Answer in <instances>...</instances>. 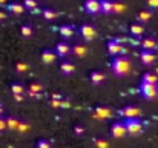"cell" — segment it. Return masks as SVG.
I'll list each match as a JSON object with an SVG mask.
<instances>
[{"mask_svg": "<svg viewBox=\"0 0 158 148\" xmlns=\"http://www.w3.org/2000/svg\"><path fill=\"white\" fill-rule=\"evenodd\" d=\"M72 52H74L77 57H85V56L88 54V48H86L85 45H81V43H75L74 48H72Z\"/></svg>", "mask_w": 158, "mask_h": 148, "instance_id": "obj_14", "label": "cell"}, {"mask_svg": "<svg viewBox=\"0 0 158 148\" xmlns=\"http://www.w3.org/2000/svg\"><path fill=\"white\" fill-rule=\"evenodd\" d=\"M80 34H81V37H83L85 40H88V42H91V40H94V39L97 37L95 28H94L92 25H88V23H85V25L80 26Z\"/></svg>", "mask_w": 158, "mask_h": 148, "instance_id": "obj_6", "label": "cell"}, {"mask_svg": "<svg viewBox=\"0 0 158 148\" xmlns=\"http://www.w3.org/2000/svg\"><path fill=\"white\" fill-rule=\"evenodd\" d=\"M71 47L68 45V43H64V42H60V43H57V47H55V52H57V56H60V57H66L69 52H71Z\"/></svg>", "mask_w": 158, "mask_h": 148, "instance_id": "obj_11", "label": "cell"}, {"mask_svg": "<svg viewBox=\"0 0 158 148\" xmlns=\"http://www.w3.org/2000/svg\"><path fill=\"white\" fill-rule=\"evenodd\" d=\"M28 96H29V97H32V99L42 97V96H40V93H34V91H29V90H28Z\"/></svg>", "mask_w": 158, "mask_h": 148, "instance_id": "obj_37", "label": "cell"}, {"mask_svg": "<svg viewBox=\"0 0 158 148\" xmlns=\"http://www.w3.org/2000/svg\"><path fill=\"white\" fill-rule=\"evenodd\" d=\"M55 59H57V52H54L51 49H45V51L42 52V60H43V63H46V65L54 63Z\"/></svg>", "mask_w": 158, "mask_h": 148, "instance_id": "obj_10", "label": "cell"}, {"mask_svg": "<svg viewBox=\"0 0 158 148\" xmlns=\"http://www.w3.org/2000/svg\"><path fill=\"white\" fill-rule=\"evenodd\" d=\"M8 9L14 14H23L25 12V5H20V3H11L8 6Z\"/></svg>", "mask_w": 158, "mask_h": 148, "instance_id": "obj_21", "label": "cell"}, {"mask_svg": "<svg viewBox=\"0 0 158 148\" xmlns=\"http://www.w3.org/2000/svg\"><path fill=\"white\" fill-rule=\"evenodd\" d=\"M137 19H138V22L146 23V22H149V20L152 19V12H151V11H140Z\"/></svg>", "mask_w": 158, "mask_h": 148, "instance_id": "obj_22", "label": "cell"}, {"mask_svg": "<svg viewBox=\"0 0 158 148\" xmlns=\"http://www.w3.org/2000/svg\"><path fill=\"white\" fill-rule=\"evenodd\" d=\"M132 70V62L127 57H115L112 60V71L117 77H123L129 74Z\"/></svg>", "mask_w": 158, "mask_h": 148, "instance_id": "obj_1", "label": "cell"}, {"mask_svg": "<svg viewBox=\"0 0 158 148\" xmlns=\"http://www.w3.org/2000/svg\"><path fill=\"white\" fill-rule=\"evenodd\" d=\"M95 145H97V148H109V144L105 139H95Z\"/></svg>", "mask_w": 158, "mask_h": 148, "instance_id": "obj_32", "label": "cell"}, {"mask_svg": "<svg viewBox=\"0 0 158 148\" xmlns=\"http://www.w3.org/2000/svg\"><path fill=\"white\" fill-rule=\"evenodd\" d=\"M141 47H143V49H149V51H152V49L157 48V42H155L154 39L148 37V39H143V42H141Z\"/></svg>", "mask_w": 158, "mask_h": 148, "instance_id": "obj_20", "label": "cell"}, {"mask_svg": "<svg viewBox=\"0 0 158 148\" xmlns=\"http://www.w3.org/2000/svg\"><path fill=\"white\" fill-rule=\"evenodd\" d=\"M49 105L52 108H61V100H57V99H51L49 100Z\"/></svg>", "mask_w": 158, "mask_h": 148, "instance_id": "obj_34", "label": "cell"}, {"mask_svg": "<svg viewBox=\"0 0 158 148\" xmlns=\"http://www.w3.org/2000/svg\"><path fill=\"white\" fill-rule=\"evenodd\" d=\"M5 128H8V127H6V119L0 117V131H3Z\"/></svg>", "mask_w": 158, "mask_h": 148, "instance_id": "obj_38", "label": "cell"}, {"mask_svg": "<svg viewBox=\"0 0 158 148\" xmlns=\"http://www.w3.org/2000/svg\"><path fill=\"white\" fill-rule=\"evenodd\" d=\"M11 91H12V96L14 94H25L26 93V90H25V87L22 83H12L11 85Z\"/></svg>", "mask_w": 158, "mask_h": 148, "instance_id": "obj_24", "label": "cell"}, {"mask_svg": "<svg viewBox=\"0 0 158 148\" xmlns=\"http://www.w3.org/2000/svg\"><path fill=\"white\" fill-rule=\"evenodd\" d=\"M3 114H5V110H3V106H0V117H3Z\"/></svg>", "mask_w": 158, "mask_h": 148, "instance_id": "obj_42", "label": "cell"}, {"mask_svg": "<svg viewBox=\"0 0 158 148\" xmlns=\"http://www.w3.org/2000/svg\"><path fill=\"white\" fill-rule=\"evenodd\" d=\"M124 9H126V5H124V3H121V2H114V12H115V14H121Z\"/></svg>", "mask_w": 158, "mask_h": 148, "instance_id": "obj_26", "label": "cell"}, {"mask_svg": "<svg viewBox=\"0 0 158 148\" xmlns=\"http://www.w3.org/2000/svg\"><path fill=\"white\" fill-rule=\"evenodd\" d=\"M140 93L144 99H155L158 94V85H152V83H140Z\"/></svg>", "mask_w": 158, "mask_h": 148, "instance_id": "obj_2", "label": "cell"}, {"mask_svg": "<svg viewBox=\"0 0 158 148\" xmlns=\"http://www.w3.org/2000/svg\"><path fill=\"white\" fill-rule=\"evenodd\" d=\"M22 36L23 37H31L32 36V28L29 25H23L22 26Z\"/></svg>", "mask_w": 158, "mask_h": 148, "instance_id": "obj_28", "label": "cell"}, {"mask_svg": "<svg viewBox=\"0 0 158 148\" xmlns=\"http://www.w3.org/2000/svg\"><path fill=\"white\" fill-rule=\"evenodd\" d=\"M31 127H29V123L28 122H20V125H19V128H17V131L19 133H25V131H28Z\"/></svg>", "mask_w": 158, "mask_h": 148, "instance_id": "obj_31", "label": "cell"}, {"mask_svg": "<svg viewBox=\"0 0 158 148\" xmlns=\"http://www.w3.org/2000/svg\"><path fill=\"white\" fill-rule=\"evenodd\" d=\"M19 125H20V120L17 117H14V116H8L6 117V127H8V130H17Z\"/></svg>", "mask_w": 158, "mask_h": 148, "instance_id": "obj_16", "label": "cell"}, {"mask_svg": "<svg viewBox=\"0 0 158 148\" xmlns=\"http://www.w3.org/2000/svg\"><path fill=\"white\" fill-rule=\"evenodd\" d=\"M74 131H75V134H77V136H81V134L85 133V128H83V127H80V125H77V127L74 128Z\"/></svg>", "mask_w": 158, "mask_h": 148, "instance_id": "obj_36", "label": "cell"}, {"mask_svg": "<svg viewBox=\"0 0 158 148\" xmlns=\"http://www.w3.org/2000/svg\"><path fill=\"white\" fill-rule=\"evenodd\" d=\"M118 114L123 116L124 119H138L141 116V110L138 106H134V105H126L118 111Z\"/></svg>", "mask_w": 158, "mask_h": 148, "instance_id": "obj_3", "label": "cell"}, {"mask_svg": "<svg viewBox=\"0 0 158 148\" xmlns=\"http://www.w3.org/2000/svg\"><path fill=\"white\" fill-rule=\"evenodd\" d=\"M23 97H25V94H14V99H15L17 102H22Z\"/></svg>", "mask_w": 158, "mask_h": 148, "instance_id": "obj_39", "label": "cell"}, {"mask_svg": "<svg viewBox=\"0 0 158 148\" xmlns=\"http://www.w3.org/2000/svg\"><path fill=\"white\" fill-rule=\"evenodd\" d=\"M102 12L103 14L114 12V2H110V0H102Z\"/></svg>", "mask_w": 158, "mask_h": 148, "instance_id": "obj_18", "label": "cell"}, {"mask_svg": "<svg viewBox=\"0 0 158 148\" xmlns=\"http://www.w3.org/2000/svg\"><path fill=\"white\" fill-rule=\"evenodd\" d=\"M6 3V0H0V5H5Z\"/></svg>", "mask_w": 158, "mask_h": 148, "instance_id": "obj_43", "label": "cell"}, {"mask_svg": "<svg viewBox=\"0 0 158 148\" xmlns=\"http://www.w3.org/2000/svg\"><path fill=\"white\" fill-rule=\"evenodd\" d=\"M143 33H144V28H143L141 25H138V23H134V25H131V34H132V36H137V37H140Z\"/></svg>", "mask_w": 158, "mask_h": 148, "instance_id": "obj_23", "label": "cell"}, {"mask_svg": "<svg viewBox=\"0 0 158 148\" xmlns=\"http://www.w3.org/2000/svg\"><path fill=\"white\" fill-rule=\"evenodd\" d=\"M146 3H148V6H149V8H152V9H158V0H148Z\"/></svg>", "mask_w": 158, "mask_h": 148, "instance_id": "obj_35", "label": "cell"}, {"mask_svg": "<svg viewBox=\"0 0 158 148\" xmlns=\"http://www.w3.org/2000/svg\"><path fill=\"white\" fill-rule=\"evenodd\" d=\"M60 34H61L63 37H66V39L72 37V36H74V26H71V25H63V26L60 28Z\"/></svg>", "mask_w": 158, "mask_h": 148, "instance_id": "obj_19", "label": "cell"}, {"mask_svg": "<svg viewBox=\"0 0 158 148\" xmlns=\"http://www.w3.org/2000/svg\"><path fill=\"white\" fill-rule=\"evenodd\" d=\"M42 14L46 20H52V19L57 17V12H54L52 9H45V11H42Z\"/></svg>", "mask_w": 158, "mask_h": 148, "instance_id": "obj_27", "label": "cell"}, {"mask_svg": "<svg viewBox=\"0 0 158 148\" xmlns=\"http://www.w3.org/2000/svg\"><path fill=\"white\" fill-rule=\"evenodd\" d=\"M23 5H25V8H28V9H34V8H37V2L35 0H25L23 2Z\"/></svg>", "mask_w": 158, "mask_h": 148, "instance_id": "obj_30", "label": "cell"}, {"mask_svg": "<svg viewBox=\"0 0 158 148\" xmlns=\"http://www.w3.org/2000/svg\"><path fill=\"white\" fill-rule=\"evenodd\" d=\"M28 70H29V65H28V63H25V62H17V65H15V73L23 74V73H26Z\"/></svg>", "mask_w": 158, "mask_h": 148, "instance_id": "obj_25", "label": "cell"}, {"mask_svg": "<svg viewBox=\"0 0 158 148\" xmlns=\"http://www.w3.org/2000/svg\"><path fill=\"white\" fill-rule=\"evenodd\" d=\"M28 90H29V91H34V93H42L43 87H42V83L34 82V83H31V85H29V88H28Z\"/></svg>", "mask_w": 158, "mask_h": 148, "instance_id": "obj_29", "label": "cell"}, {"mask_svg": "<svg viewBox=\"0 0 158 148\" xmlns=\"http://www.w3.org/2000/svg\"><path fill=\"white\" fill-rule=\"evenodd\" d=\"M105 80V74L102 73V71H94V73H91V82L94 83V85H98V83H102Z\"/></svg>", "mask_w": 158, "mask_h": 148, "instance_id": "obj_17", "label": "cell"}, {"mask_svg": "<svg viewBox=\"0 0 158 148\" xmlns=\"http://www.w3.org/2000/svg\"><path fill=\"white\" fill-rule=\"evenodd\" d=\"M107 51H109V54L110 56H120V54H126V48L120 43V42H117V40H110L109 43H107Z\"/></svg>", "mask_w": 158, "mask_h": 148, "instance_id": "obj_7", "label": "cell"}, {"mask_svg": "<svg viewBox=\"0 0 158 148\" xmlns=\"http://www.w3.org/2000/svg\"><path fill=\"white\" fill-rule=\"evenodd\" d=\"M110 134H112L115 139H123V137L127 134V130H126L124 122H114V123L110 125Z\"/></svg>", "mask_w": 158, "mask_h": 148, "instance_id": "obj_5", "label": "cell"}, {"mask_svg": "<svg viewBox=\"0 0 158 148\" xmlns=\"http://www.w3.org/2000/svg\"><path fill=\"white\" fill-rule=\"evenodd\" d=\"M110 116V110L106 106H97L95 108V117L98 119H107Z\"/></svg>", "mask_w": 158, "mask_h": 148, "instance_id": "obj_12", "label": "cell"}, {"mask_svg": "<svg viewBox=\"0 0 158 148\" xmlns=\"http://www.w3.org/2000/svg\"><path fill=\"white\" fill-rule=\"evenodd\" d=\"M140 59H141V62H143L144 65H152V63L155 62V56H154V52L149 51V49H143L141 54H140Z\"/></svg>", "mask_w": 158, "mask_h": 148, "instance_id": "obj_9", "label": "cell"}, {"mask_svg": "<svg viewBox=\"0 0 158 148\" xmlns=\"http://www.w3.org/2000/svg\"><path fill=\"white\" fill-rule=\"evenodd\" d=\"M124 125H126L127 134H131V136H137L143 131V123L138 119H126Z\"/></svg>", "mask_w": 158, "mask_h": 148, "instance_id": "obj_4", "label": "cell"}, {"mask_svg": "<svg viewBox=\"0 0 158 148\" xmlns=\"http://www.w3.org/2000/svg\"><path fill=\"white\" fill-rule=\"evenodd\" d=\"M141 82H144V83H152V85H158V77H157V74H154V73H144Z\"/></svg>", "mask_w": 158, "mask_h": 148, "instance_id": "obj_15", "label": "cell"}, {"mask_svg": "<svg viewBox=\"0 0 158 148\" xmlns=\"http://www.w3.org/2000/svg\"><path fill=\"white\" fill-rule=\"evenodd\" d=\"M5 19H6V14L3 11H0V20H5Z\"/></svg>", "mask_w": 158, "mask_h": 148, "instance_id": "obj_41", "label": "cell"}, {"mask_svg": "<svg viewBox=\"0 0 158 148\" xmlns=\"http://www.w3.org/2000/svg\"><path fill=\"white\" fill-rule=\"evenodd\" d=\"M60 70H61V73H63L64 76H71V74L74 73L75 66H74L71 62H61V65H60Z\"/></svg>", "mask_w": 158, "mask_h": 148, "instance_id": "obj_13", "label": "cell"}, {"mask_svg": "<svg viewBox=\"0 0 158 148\" xmlns=\"http://www.w3.org/2000/svg\"><path fill=\"white\" fill-rule=\"evenodd\" d=\"M69 105H71V103H69L68 100H61V108H68Z\"/></svg>", "mask_w": 158, "mask_h": 148, "instance_id": "obj_40", "label": "cell"}, {"mask_svg": "<svg viewBox=\"0 0 158 148\" xmlns=\"http://www.w3.org/2000/svg\"><path fill=\"white\" fill-rule=\"evenodd\" d=\"M37 148H51V142L49 141H45V139H40L37 142Z\"/></svg>", "mask_w": 158, "mask_h": 148, "instance_id": "obj_33", "label": "cell"}, {"mask_svg": "<svg viewBox=\"0 0 158 148\" xmlns=\"http://www.w3.org/2000/svg\"><path fill=\"white\" fill-rule=\"evenodd\" d=\"M85 9L89 14H97L102 11V2L100 0H86L85 2Z\"/></svg>", "mask_w": 158, "mask_h": 148, "instance_id": "obj_8", "label": "cell"}]
</instances>
